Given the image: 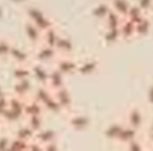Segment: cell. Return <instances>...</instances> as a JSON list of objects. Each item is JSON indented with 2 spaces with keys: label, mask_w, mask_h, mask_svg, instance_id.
Returning <instances> with one entry per match:
<instances>
[{
  "label": "cell",
  "mask_w": 153,
  "mask_h": 151,
  "mask_svg": "<svg viewBox=\"0 0 153 151\" xmlns=\"http://www.w3.org/2000/svg\"><path fill=\"white\" fill-rule=\"evenodd\" d=\"M8 105H10V92L6 96L0 98V117L8 109Z\"/></svg>",
  "instance_id": "cb8c5ba5"
},
{
  "label": "cell",
  "mask_w": 153,
  "mask_h": 151,
  "mask_svg": "<svg viewBox=\"0 0 153 151\" xmlns=\"http://www.w3.org/2000/svg\"><path fill=\"white\" fill-rule=\"evenodd\" d=\"M56 50L59 52V54L62 55H71L72 50H73V41L68 35L61 34L57 38L56 46H55Z\"/></svg>",
  "instance_id": "8fae6325"
},
{
  "label": "cell",
  "mask_w": 153,
  "mask_h": 151,
  "mask_svg": "<svg viewBox=\"0 0 153 151\" xmlns=\"http://www.w3.org/2000/svg\"><path fill=\"white\" fill-rule=\"evenodd\" d=\"M78 64H79V60L74 59L72 55L60 54L56 58V60L53 62V67L57 68L65 76H68V74H72L78 71Z\"/></svg>",
  "instance_id": "7a4b0ae2"
},
{
  "label": "cell",
  "mask_w": 153,
  "mask_h": 151,
  "mask_svg": "<svg viewBox=\"0 0 153 151\" xmlns=\"http://www.w3.org/2000/svg\"><path fill=\"white\" fill-rule=\"evenodd\" d=\"M8 59L14 61L16 65H26L32 62V54H30V52L24 47L14 43L11 48Z\"/></svg>",
  "instance_id": "3957f363"
},
{
  "label": "cell",
  "mask_w": 153,
  "mask_h": 151,
  "mask_svg": "<svg viewBox=\"0 0 153 151\" xmlns=\"http://www.w3.org/2000/svg\"><path fill=\"white\" fill-rule=\"evenodd\" d=\"M41 30H42V32L44 31V30H47V29H49V28H51V26H55L56 25V23H55V20L48 14V13H45L44 16H42V17H39L37 20H35L33 22Z\"/></svg>",
  "instance_id": "44dd1931"
},
{
  "label": "cell",
  "mask_w": 153,
  "mask_h": 151,
  "mask_svg": "<svg viewBox=\"0 0 153 151\" xmlns=\"http://www.w3.org/2000/svg\"><path fill=\"white\" fill-rule=\"evenodd\" d=\"M61 35V31L59 30V28L55 25V26H51L47 30H44L42 32V43H45L48 46H51V47H55L56 46V42H57V38L59 36Z\"/></svg>",
  "instance_id": "5bb4252c"
},
{
  "label": "cell",
  "mask_w": 153,
  "mask_h": 151,
  "mask_svg": "<svg viewBox=\"0 0 153 151\" xmlns=\"http://www.w3.org/2000/svg\"><path fill=\"white\" fill-rule=\"evenodd\" d=\"M54 96L56 97V99L59 101V103L61 104V107L63 108L65 111L72 109L73 101H72V96H71V92H69L67 86H63V87H60V89L55 90Z\"/></svg>",
  "instance_id": "ba28073f"
},
{
  "label": "cell",
  "mask_w": 153,
  "mask_h": 151,
  "mask_svg": "<svg viewBox=\"0 0 153 151\" xmlns=\"http://www.w3.org/2000/svg\"><path fill=\"white\" fill-rule=\"evenodd\" d=\"M4 123H5V122H4V121L0 119V134H1V129H2V126H4Z\"/></svg>",
  "instance_id": "f1b7e54d"
},
{
  "label": "cell",
  "mask_w": 153,
  "mask_h": 151,
  "mask_svg": "<svg viewBox=\"0 0 153 151\" xmlns=\"http://www.w3.org/2000/svg\"><path fill=\"white\" fill-rule=\"evenodd\" d=\"M23 11H24V14H25L26 19L27 20H31V22L37 20L39 17H42V16H44L47 13L41 6L35 5V4H27V5H25L24 8H23Z\"/></svg>",
  "instance_id": "4fadbf2b"
},
{
  "label": "cell",
  "mask_w": 153,
  "mask_h": 151,
  "mask_svg": "<svg viewBox=\"0 0 153 151\" xmlns=\"http://www.w3.org/2000/svg\"><path fill=\"white\" fill-rule=\"evenodd\" d=\"M59 55L60 54L55 47L41 42L37 46H35V49L32 52V61H37L47 65L48 62H54Z\"/></svg>",
  "instance_id": "6da1fadb"
},
{
  "label": "cell",
  "mask_w": 153,
  "mask_h": 151,
  "mask_svg": "<svg viewBox=\"0 0 153 151\" xmlns=\"http://www.w3.org/2000/svg\"><path fill=\"white\" fill-rule=\"evenodd\" d=\"M12 135L14 138H18V139H22V140H25V141H31V140L35 139L36 132L24 121V122L17 125Z\"/></svg>",
  "instance_id": "52a82bcc"
},
{
  "label": "cell",
  "mask_w": 153,
  "mask_h": 151,
  "mask_svg": "<svg viewBox=\"0 0 153 151\" xmlns=\"http://www.w3.org/2000/svg\"><path fill=\"white\" fill-rule=\"evenodd\" d=\"M35 132L39 131L42 128V115H35V116H27L24 120Z\"/></svg>",
  "instance_id": "7402d4cb"
},
{
  "label": "cell",
  "mask_w": 153,
  "mask_h": 151,
  "mask_svg": "<svg viewBox=\"0 0 153 151\" xmlns=\"http://www.w3.org/2000/svg\"><path fill=\"white\" fill-rule=\"evenodd\" d=\"M35 86L32 84L31 79H23V80H14L12 89H11V93L19 96L22 98H27L32 95Z\"/></svg>",
  "instance_id": "277c9868"
},
{
  "label": "cell",
  "mask_w": 153,
  "mask_h": 151,
  "mask_svg": "<svg viewBox=\"0 0 153 151\" xmlns=\"http://www.w3.org/2000/svg\"><path fill=\"white\" fill-rule=\"evenodd\" d=\"M12 74L14 80H23V79H31L32 72L30 68V64L26 65H14L12 70Z\"/></svg>",
  "instance_id": "9a60e30c"
},
{
  "label": "cell",
  "mask_w": 153,
  "mask_h": 151,
  "mask_svg": "<svg viewBox=\"0 0 153 151\" xmlns=\"http://www.w3.org/2000/svg\"><path fill=\"white\" fill-rule=\"evenodd\" d=\"M44 107L41 102L35 99L33 97H27L25 99V117L27 116H35V115H43Z\"/></svg>",
  "instance_id": "30bf717a"
},
{
  "label": "cell",
  "mask_w": 153,
  "mask_h": 151,
  "mask_svg": "<svg viewBox=\"0 0 153 151\" xmlns=\"http://www.w3.org/2000/svg\"><path fill=\"white\" fill-rule=\"evenodd\" d=\"M68 121V125L75 129V131H80V129H84L87 127L90 120L86 115L84 114H79V113H74V114H71L67 119Z\"/></svg>",
  "instance_id": "7c38bea8"
},
{
  "label": "cell",
  "mask_w": 153,
  "mask_h": 151,
  "mask_svg": "<svg viewBox=\"0 0 153 151\" xmlns=\"http://www.w3.org/2000/svg\"><path fill=\"white\" fill-rule=\"evenodd\" d=\"M30 68H31V72H32V77L37 80L38 84H41V85H47L48 84L50 68H48L45 64L32 61L30 64Z\"/></svg>",
  "instance_id": "5b68a950"
},
{
  "label": "cell",
  "mask_w": 153,
  "mask_h": 151,
  "mask_svg": "<svg viewBox=\"0 0 153 151\" xmlns=\"http://www.w3.org/2000/svg\"><path fill=\"white\" fill-rule=\"evenodd\" d=\"M65 74L62 73V72H60L57 68H55V67H53V68H50V73H49V79H48V86L53 90V91H55V90H57V89H60V87H63V86H66L65 85Z\"/></svg>",
  "instance_id": "9c48e42d"
},
{
  "label": "cell",
  "mask_w": 153,
  "mask_h": 151,
  "mask_svg": "<svg viewBox=\"0 0 153 151\" xmlns=\"http://www.w3.org/2000/svg\"><path fill=\"white\" fill-rule=\"evenodd\" d=\"M4 13H5V8H4V6L0 4V18L4 17Z\"/></svg>",
  "instance_id": "83f0119b"
},
{
  "label": "cell",
  "mask_w": 153,
  "mask_h": 151,
  "mask_svg": "<svg viewBox=\"0 0 153 151\" xmlns=\"http://www.w3.org/2000/svg\"><path fill=\"white\" fill-rule=\"evenodd\" d=\"M8 92H10V91H7V90H6V89H4L2 86H0V98H1V97H4V96H6Z\"/></svg>",
  "instance_id": "4316f807"
},
{
  "label": "cell",
  "mask_w": 153,
  "mask_h": 151,
  "mask_svg": "<svg viewBox=\"0 0 153 151\" xmlns=\"http://www.w3.org/2000/svg\"><path fill=\"white\" fill-rule=\"evenodd\" d=\"M43 107H44L45 110L51 111V113H55V114H60V113L65 111L63 108L61 107V104L59 103V101L56 99V97L54 96V91H53V95L43 103Z\"/></svg>",
  "instance_id": "d6986e66"
},
{
  "label": "cell",
  "mask_w": 153,
  "mask_h": 151,
  "mask_svg": "<svg viewBox=\"0 0 153 151\" xmlns=\"http://www.w3.org/2000/svg\"><path fill=\"white\" fill-rule=\"evenodd\" d=\"M110 10L111 8H110L109 4H106V2H98V4H96L92 7L91 13H92V16H94L97 18H105V16L109 13Z\"/></svg>",
  "instance_id": "ffe728a7"
},
{
  "label": "cell",
  "mask_w": 153,
  "mask_h": 151,
  "mask_svg": "<svg viewBox=\"0 0 153 151\" xmlns=\"http://www.w3.org/2000/svg\"><path fill=\"white\" fill-rule=\"evenodd\" d=\"M11 2H13V4H16V5H27V4H30V0H10Z\"/></svg>",
  "instance_id": "484cf974"
},
{
  "label": "cell",
  "mask_w": 153,
  "mask_h": 151,
  "mask_svg": "<svg viewBox=\"0 0 153 151\" xmlns=\"http://www.w3.org/2000/svg\"><path fill=\"white\" fill-rule=\"evenodd\" d=\"M97 60L96 59H92V58H86V59H82V60H79V64H78V71L79 73L81 74H88L91 72H93L96 68H97Z\"/></svg>",
  "instance_id": "e0dca14e"
},
{
  "label": "cell",
  "mask_w": 153,
  "mask_h": 151,
  "mask_svg": "<svg viewBox=\"0 0 153 151\" xmlns=\"http://www.w3.org/2000/svg\"><path fill=\"white\" fill-rule=\"evenodd\" d=\"M23 29H24L25 37L27 38V41L31 44L37 46L38 43H41V41H42V30L33 22L25 19L24 25H23Z\"/></svg>",
  "instance_id": "8992f818"
},
{
  "label": "cell",
  "mask_w": 153,
  "mask_h": 151,
  "mask_svg": "<svg viewBox=\"0 0 153 151\" xmlns=\"http://www.w3.org/2000/svg\"><path fill=\"white\" fill-rule=\"evenodd\" d=\"M43 146H44V151H59V146H57L56 141L47 144V145H43Z\"/></svg>",
  "instance_id": "d4e9b609"
},
{
  "label": "cell",
  "mask_w": 153,
  "mask_h": 151,
  "mask_svg": "<svg viewBox=\"0 0 153 151\" xmlns=\"http://www.w3.org/2000/svg\"><path fill=\"white\" fill-rule=\"evenodd\" d=\"M35 140H37L42 145H47V144H50V143L56 141V133L53 129L41 128L39 131L36 132Z\"/></svg>",
  "instance_id": "2e32d148"
},
{
  "label": "cell",
  "mask_w": 153,
  "mask_h": 151,
  "mask_svg": "<svg viewBox=\"0 0 153 151\" xmlns=\"http://www.w3.org/2000/svg\"><path fill=\"white\" fill-rule=\"evenodd\" d=\"M12 143V135L0 134V151H7Z\"/></svg>",
  "instance_id": "603a6c76"
},
{
  "label": "cell",
  "mask_w": 153,
  "mask_h": 151,
  "mask_svg": "<svg viewBox=\"0 0 153 151\" xmlns=\"http://www.w3.org/2000/svg\"><path fill=\"white\" fill-rule=\"evenodd\" d=\"M14 44L13 40L7 36H0V59H6L10 56L12 46Z\"/></svg>",
  "instance_id": "ac0fdd59"
}]
</instances>
